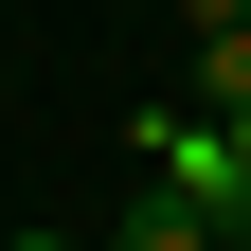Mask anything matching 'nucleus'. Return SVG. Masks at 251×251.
I'll return each mask as SVG.
<instances>
[{"label": "nucleus", "mask_w": 251, "mask_h": 251, "mask_svg": "<svg viewBox=\"0 0 251 251\" xmlns=\"http://www.w3.org/2000/svg\"><path fill=\"white\" fill-rule=\"evenodd\" d=\"M126 144H144V179H162V198H198L215 233H251V144H233L215 108H144Z\"/></svg>", "instance_id": "obj_1"}, {"label": "nucleus", "mask_w": 251, "mask_h": 251, "mask_svg": "<svg viewBox=\"0 0 251 251\" xmlns=\"http://www.w3.org/2000/svg\"><path fill=\"white\" fill-rule=\"evenodd\" d=\"M108 251H215V215H198V198H162V179H144V198H126V233H108Z\"/></svg>", "instance_id": "obj_2"}, {"label": "nucleus", "mask_w": 251, "mask_h": 251, "mask_svg": "<svg viewBox=\"0 0 251 251\" xmlns=\"http://www.w3.org/2000/svg\"><path fill=\"white\" fill-rule=\"evenodd\" d=\"M198 108L251 126V18H198Z\"/></svg>", "instance_id": "obj_3"}, {"label": "nucleus", "mask_w": 251, "mask_h": 251, "mask_svg": "<svg viewBox=\"0 0 251 251\" xmlns=\"http://www.w3.org/2000/svg\"><path fill=\"white\" fill-rule=\"evenodd\" d=\"M0 251H72V233H0Z\"/></svg>", "instance_id": "obj_4"}, {"label": "nucleus", "mask_w": 251, "mask_h": 251, "mask_svg": "<svg viewBox=\"0 0 251 251\" xmlns=\"http://www.w3.org/2000/svg\"><path fill=\"white\" fill-rule=\"evenodd\" d=\"M0 233H18V215H0Z\"/></svg>", "instance_id": "obj_5"}]
</instances>
